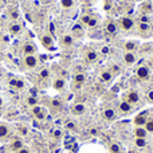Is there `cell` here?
<instances>
[{"label": "cell", "mask_w": 153, "mask_h": 153, "mask_svg": "<svg viewBox=\"0 0 153 153\" xmlns=\"http://www.w3.org/2000/svg\"><path fill=\"white\" fill-rule=\"evenodd\" d=\"M118 109H120V111H121L122 114H129L130 111L133 110V105H130L129 102H126V101L122 100L121 102H120V105H118Z\"/></svg>", "instance_id": "9a60e30c"}, {"label": "cell", "mask_w": 153, "mask_h": 153, "mask_svg": "<svg viewBox=\"0 0 153 153\" xmlns=\"http://www.w3.org/2000/svg\"><path fill=\"white\" fill-rule=\"evenodd\" d=\"M38 75H39L40 79H47L48 76H50V70L48 69H42L39 73H38Z\"/></svg>", "instance_id": "4316f807"}, {"label": "cell", "mask_w": 153, "mask_h": 153, "mask_svg": "<svg viewBox=\"0 0 153 153\" xmlns=\"http://www.w3.org/2000/svg\"><path fill=\"white\" fill-rule=\"evenodd\" d=\"M19 31H20V26H19V24H12V26H11V28H10L11 34L16 35V34H19Z\"/></svg>", "instance_id": "f546056e"}, {"label": "cell", "mask_w": 153, "mask_h": 153, "mask_svg": "<svg viewBox=\"0 0 153 153\" xmlns=\"http://www.w3.org/2000/svg\"><path fill=\"white\" fill-rule=\"evenodd\" d=\"M75 4L74 0H61V5L65 10H69V8H73Z\"/></svg>", "instance_id": "cb8c5ba5"}, {"label": "cell", "mask_w": 153, "mask_h": 153, "mask_svg": "<svg viewBox=\"0 0 153 153\" xmlns=\"http://www.w3.org/2000/svg\"><path fill=\"white\" fill-rule=\"evenodd\" d=\"M23 146H24V143L22 138H11L10 143L5 146V149H7L8 153H15V152L20 151Z\"/></svg>", "instance_id": "3957f363"}, {"label": "cell", "mask_w": 153, "mask_h": 153, "mask_svg": "<svg viewBox=\"0 0 153 153\" xmlns=\"http://www.w3.org/2000/svg\"><path fill=\"white\" fill-rule=\"evenodd\" d=\"M124 101L129 102L130 105H136L140 102V94L136 90H129V91L124 93Z\"/></svg>", "instance_id": "8992f818"}, {"label": "cell", "mask_w": 153, "mask_h": 153, "mask_svg": "<svg viewBox=\"0 0 153 153\" xmlns=\"http://www.w3.org/2000/svg\"><path fill=\"white\" fill-rule=\"evenodd\" d=\"M133 134H134L136 138H146L149 133L146 132V129L144 126H136L134 130H133Z\"/></svg>", "instance_id": "5bb4252c"}, {"label": "cell", "mask_w": 153, "mask_h": 153, "mask_svg": "<svg viewBox=\"0 0 153 153\" xmlns=\"http://www.w3.org/2000/svg\"><path fill=\"white\" fill-rule=\"evenodd\" d=\"M149 117H151V114H149L148 110L143 111V113H138L137 116L134 117V120H133V124H134L136 126H144V125L146 124Z\"/></svg>", "instance_id": "52a82bcc"}, {"label": "cell", "mask_w": 153, "mask_h": 153, "mask_svg": "<svg viewBox=\"0 0 153 153\" xmlns=\"http://www.w3.org/2000/svg\"><path fill=\"white\" fill-rule=\"evenodd\" d=\"M144 128L146 129V132H148V133L153 134V117L152 116L148 118V121H146V124L144 125Z\"/></svg>", "instance_id": "d4e9b609"}, {"label": "cell", "mask_w": 153, "mask_h": 153, "mask_svg": "<svg viewBox=\"0 0 153 153\" xmlns=\"http://www.w3.org/2000/svg\"><path fill=\"white\" fill-rule=\"evenodd\" d=\"M51 106H53L55 110H61L62 106H63V103H62L59 100H53V102H51Z\"/></svg>", "instance_id": "83f0119b"}, {"label": "cell", "mask_w": 153, "mask_h": 153, "mask_svg": "<svg viewBox=\"0 0 153 153\" xmlns=\"http://www.w3.org/2000/svg\"><path fill=\"white\" fill-rule=\"evenodd\" d=\"M120 151H121V148H120L118 144H111L110 145V152L111 153H120Z\"/></svg>", "instance_id": "d6a6232c"}, {"label": "cell", "mask_w": 153, "mask_h": 153, "mask_svg": "<svg viewBox=\"0 0 153 153\" xmlns=\"http://www.w3.org/2000/svg\"><path fill=\"white\" fill-rule=\"evenodd\" d=\"M146 144H148L146 138H136L134 140V145L137 146V148H145Z\"/></svg>", "instance_id": "484cf974"}, {"label": "cell", "mask_w": 153, "mask_h": 153, "mask_svg": "<svg viewBox=\"0 0 153 153\" xmlns=\"http://www.w3.org/2000/svg\"><path fill=\"white\" fill-rule=\"evenodd\" d=\"M148 101L151 103H153V90H151V91L148 93Z\"/></svg>", "instance_id": "e575fe53"}, {"label": "cell", "mask_w": 153, "mask_h": 153, "mask_svg": "<svg viewBox=\"0 0 153 153\" xmlns=\"http://www.w3.org/2000/svg\"><path fill=\"white\" fill-rule=\"evenodd\" d=\"M124 62L128 66H132L137 62V54L136 53H130V51H125L124 53Z\"/></svg>", "instance_id": "7c38bea8"}, {"label": "cell", "mask_w": 153, "mask_h": 153, "mask_svg": "<svg viewBox=\"0 0 153 153\" xmlns=\"http://www.w3.org/2000/svg\"><path fill=\"white\" fill-rule=\"evenodd\" d=\"M85 79H86V75H85L83 73H78V74H75V76H74V83L76 86H81L85 82Z\"/></svg>", "instance_id": "44dd1931"}, {"label": "cell", "mask_w": 153, "mask_h": 153, "mask_svg": "<svg viewBox=\"0 0 153 153\" xmlns=\"http://www.w3.org/2000/svg\"><path fill=\"white\" fill-rule=\"evenodd\" d=\"M3 103H4V101H3L1 95H0V108H1V106H3Z\"/></svg>", "instance_id": "8d00e7d4"}, {"label": "cell", "mask_w": 153, "mask_h": 153, "mask_svg": "<svg viewBox=\"0 0 153 153\" xmlns=\"http://www.w3.org/2000/svg\"><path fill=\"white\" fill-rule=\"evenodd\" d=\"M61 43L65 47H70V46H73V43H74V38H73V35H65V36L62 38Z\"/></svg>", "instance_id": "d6986e66"}, {"label": "cell", "mask_w": 153, "mask_h": 153, "mask_svg": "<svg viewBox=\"0 0 153 153\" xmlns=\"http://www.w3.org/2000/svg\"><path fill=\"white\" fill-rule=\"evenodd\" d=\"M117 24H118L120 28L126 32L132 31V30L134 28V20H133L132 18H129V16H122V18H120Z\"/></svg>", "instance_id": "7a4b0ae2"}, {"label": "cell", "mask_w": 153, "mask_h": 153, "mask_svg": "<svg viewBox=\"0 0 153 153\" xmlns=\"http://www.w3.org/2000/svg\"><path fill=\"white\" fill-rule=\"evenodd\" d=\"M74 35H76V36H81L82 35V27H79V26H75L74 28H73V38H74Z\"/></svg>", "instance_id": "1f68e13d"}, {"label": "cell", "mask_w": 153, "mask_h": 153, "mask_svg": "<svg viewBox=\"0 0 153 153\" xmlns=\"http://www.w3.org/2000/svg\"><path fill=\"white\" fill-rule=\"evenodd\" d=\"M100 78L102 79V81H110V79H111V73H110V71H103V73H101Z\"/></svg>", "instance_id": "f1b7e54d"}, {"label": "cell", "mask_w": 153, "mask_h": 153, "mask_svg": "<svg viewBox=\"0 0 153 153\" xmlns=\"http://www.w3.org/2000/svg\"><path fill=\"white\" fill-rule=\"evenodd\" d=\"M13 129L8 122H0V143H7L12 138Z\"/></svg>", "instance_id": "6da1fadb"}, {"label": "cell", "mask_w": 153, "mask_h": 153, "mask_svg": "<svg viewBox=\"0 0 153 153\" xmlns=\"http://www.w3.org/2000/svg\"><path fill=\"white\" fill-rule=\"evenodd\" d=\"M152 11H153V7H152V4L149 1H146L145 4L141 5V12H143L144 15H148V13H151Z\"/></svg>", "instance_id": "7402d4cb"}, {"label": "cell", "mask_w": 153, "mask_h": 153, "mask_svg": "<svg viewBox=\"0 0 153 153\" xmlns=\"http://www.w3.org/2000/svg\"><path fill=\"white\" fill-rule=\"evenodd\" d=\"M106 31H108V34H110V35H116V34H118L120 27L116 22H109V23L106 24Z\"/></svg>", "instance_id": "e0dca14e"}, {"label": "cell", "mask_w": 153, "mask_h": 153, "mask_svg": "<svg viewBox=\"0 0 153 153\" xmlns=\"http://www.w3.org/2000/svg\"><path fill=\"white\" fill-rule=\"evenodd\" d=\"M138 47H140V42L138 40H126V42L124 43V48L125 51H130V53H136V51L138 50Z\"/></svg>", "instance_id": "8fae6325"}, {"label": "cell", "mask_w": 153, "mask_h": 153, "mask_svg": "<svg viewBox=\"0 0 153 153\" xmlns=\"http://www.w3.org/2000/svg\"><path fill=\"white\" fill-rule=\"evenodd\" d=\"M39 40H40V43H42L43 47L47 48V50H54V48H55V42H54V38L51 36L50 34L40 35Z\"/></svg>", "instance_id": "5b68a950"}, {"label": "cell", "mask_w": 153, "mask_h": 153, "mask_svg": "<svg viewBox=\"0 0 153 153\" xmlns=\"http://www.w3.org/2000/svg\"><path fill=\"white\" fill-rule=\"evenodd\" d=\"M27 105L28 106H36L38 105V100L35 97H28L27 98Z\"/></svg>", "instance_id": "4dcf8cb0"}, {"label": "cell", "mask_w": 153, "mask_h": 153, "mask_svg": "<svg viewBox=\"0 0 153 153\" xmlns=\"http://www.w3.org/2000/svg\"><path fill=\"white\" fill-rule=\"evenodd\" d=\"M53 87L55 90H58V91H61V90H63L66 87V81L63 78H55L53 81Z\"/></svg>", "instance_id": "ac0fdd59"}, {"label": "cell", "mask_w": 153, "mask_h": 153, "mask_svg": "<svg viewBox=\"0 0 153 153\" xmlns=\"http://www.w3.org/2000/svg\"><path fill=\"white\" fill-rule=\"evenodd\" d=\"M136 75L141 79V81H148L149 76H151V70L148 66H140L136 70Z\"/></svg>", "instance_id": "30bf717a"}, {"label": "cell", "mask_w": 153, "mask_h": 153, "mask_svg": "<svg viewBox=\"0 0 153 153\" xmlns=\"http://www.w3.org/2000/svg\"><path fill=\"white\" fill-rule=\"evenodd\" d=\"M82 23L86 24L87 27H94L98 23V18L95 15H85L82 16Z\"/></svg>", "instance_id": "4fadbf2b"}, {"label": "cell", "mask_w": 153, "mask_h": 153, "mask_svg": "<svg viewBox=\"0 0 153 153\" xmlns=\"http://www.w3.org/2000/svg\"><path fill=\"white\" fill-rule=\"evenodd\" d=\"M66 126H67V129H75V124H74V122H69V124H67L66 125Z\"/></svg>", "instance_id": "d590c367"}, {"label": "cell", "mask_w": 153, "mask_h": 153, "mask_svg": "<svg viewBox=\"0 0 153 153\" xmlns=\"http://www.w3.org/2000/svg\"><path fill=\"white\" fill-rule=\"evenodd\" d=\"M103 117H105V120H108V121H114V120L117 118V111L114 110L113 108H106L105 110H103Z\"/></svg>", "instance_id": "2e32d148"}, {"label": "cell", "mask_w": 153, "mask_h": 153, "mask_svg": "<svg viewBox=\"0 0 153 153\" xmlns=\"http://www.w3.org/2000/svg\"><path fill=\"white\" fill-rule=\"evenodd\" d=\"M86 61L87 62L97 61V53H95L94 50H87V53H86Z\"/></svg>", "instance_id": "603a6c76"}, {"label": "cell", "mask_w": 153, "mask_h": 153, "mask_svg": "<svg viewBox=\"0 0 153 153\" xmlns=\"http://www.w3.org/2000/svg\"><path fill=\"white\" fill-rule=\"evenodd\" d=\"M85 110H86V108H85L83 103H75V105H73V113L74 114H83Z\"/></svg>", "instance_id": "ffe728a7"}, {"label": "cell", "mask_w": 153, "mask_h": 153, "mask_svg": "<svg viewBox=\"0 0 153 153\" xmlns=\"http://www.w3.org/2000/svg\"><path fill=\"white\" fill-rule=\"evenodd\" d=\"M36 51H38L36 46H35V43H32V42H26L23 45V47H22V54H23L24 56L26 55H34Z\"/></svg>", "instance_id": "9c48e42d"}, {"label": "cell", "mask_w": 153, "mask_h": 153, "mask_svg": "<svg viewBox=\"0 0 153 153\" xmlns=\"http://www.w3.org/2000/svg\"><path fill=\"white\" fill-rule=\"evenodd\" d=\"M15 153H31V151H30L28 148H26V146H23L20 151H18V152H15Z\"/></svg>", "instance_id": "836d02e7"}, {"label": "cell", "mask_w": 153, "mask_h": 153, "mask_svg": "<svg viewBox=\"0 0 153 153\" xmlns=\"http://www.w3.org/2000/svg\"><path fill=\"white\" fill-rule=\"evenodd\" d=\"M39 65V59H38V56L35 55H26L23 56V66L24 69L27 70H34L35 67Z\"/></svg>", "instance_id": "277c9868"}, {"label": "cell", "mask_w": 153, "mask_h": 153, "mask_svg": "<svg viewBox=\"0 0 153 153\" xmlns=\"http://www.w3.org/2000/svg\"><path fill=\"white\" fill-rule=\"evenodd\" d=\"M31 113H32V116H34L36 120H45L46 116H47V111H46V109L43 108V106H39V105L32 106Z\"/></svg>", "instance_id": "ba28073f"}]
</instances>
